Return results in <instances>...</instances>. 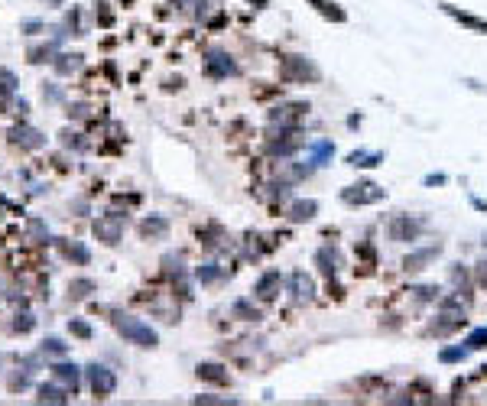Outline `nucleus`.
<instances>
[{
    "instance_id": "obj_16",
    "label": "nucleus",
    "mask_w": 487,
    "mask_h": 406,
    "mask_svg": "<svg viewBox=\"0 0 487 406\" xmlns=\"http://www.w3.org/2000/svg\"><path fill=\"white\" fill-rule=\"evenodd\" d=\"M461 329H468V319H451V315L435 312V319L429 322L426 335H429V338H451V335H458Z\"/></svg>"
},
{
    "instance_id": "obj_5",
    "label": "nucleus",
    "mask_w": 487,
    "mask_h": 406,
    "mask_svg": "<svg viewBox=\"0 0 487 406\" xmlns=\"http://www.w3.org/2000/svg\"><path fill=\"white\" fill-rule=\"evenodd\" d=\"M306 146V137H302L299 127H280V133H273V137H267V156H273V160H290V156H296V153Z\"/></svg>"
},
{
    "instance_id": "obj_31",
    "label": "nucleus",
    "mask_w": 487,
    "mask_h": 406,
    "mask_svg": "<svg viewBox=\"0 0 487 406\" xmlns=\"http://www.w3.org/2000/svg\"><path fill=\"white\" fill-rule=\"evenodd\" d=\"M471 358V348L461 341V345H449V348L439 351V364H465Z\"/></svg>"
},
{
    "instance_id": "obj_50",
    "label": "nucleus",
    "mask_w": 487,
    "mask_h": 406,
    "mask_svg": "<svg viewBox=\"0 0 487 406\" xmlns=\"http://www.w3.org/2000/svg\"><path fill=\"white\" fill-rule=\"evenodd\" d=\"M62 3H66V0H49V7H62Z\"/></svg>"
},
{
    "instance_id": "obj_6",
    "label": "nucleus",
    "mask_w": 487,
    "mask_h": 406,
    "mask_svg": "<svg viewBox=\"0 0 487 406\" xmlns=\"http://www.w3.org/2000/svg\"><path fill=\"white\" fill-rule=\"evenodd\" d=\"M202 72H205L208 78H215V82H225V78L241 75V66H237L234 56L225 52V49H208L205 59H202Z\"/></svg>"
},
{
    "instance_id": "obj_29",
    "label": "nucleus",
    "mask_w": 487,
    "mask_h": 406,
    "mask_svg": "<svg viewBox=\"0 0 487 406\" xmlns=\"http://www.w3.org/2000/svg\"><path fill=\"white\" fill-rule=\"evenodd\" d=\"M225 227L218 225V221H208L205 227H198V244H205L208 250H215L218 244H221V241H225Z\"/></svg>"
},
{
    "instance_id": "obj_24",
    "label": "nucleus",
    "mask_w": 487,
    "mask_h": 406,
    "mask_svg": "<svg viewBox=\"0 0 487 406\" xmlns=\"http://www.w3.org/2000/svg\"><path fill=\"white\" fill-rule=\"evenodd\" d=\"M82 66H84L82 52H59V56L52 59V68H56V75H62V78L82 72Z\"/></svg>"
},
{
    "instance_id": "obj_48",
    "label": "nucleus",
    "mask_w": 487,
    "mask_h": 406,
    "mask_svg": "<svg viewBox=\"0 0 487 406\" xmlns=\"http://www.w3.org/2000/svg\"><path fill=\"white\" fill-rule=\"evenodd\" d=\"M39 29H43V23H39V20H29V23H23V33H29V36H33V33H39Z\"/></svg>"
},
{
    "instance_id": "obj_39",
    "label": "nucleus",
    "mask_w": 487,
    "mask_h": 406,
    "mask_svg": "<svg viewBox=\"0 0 487 406\" xmlns=\"http://www.w3.org/2000/svg\"><path fill=\"white\" fill-rule=\"evenodd\" d=\"M33 325H36V319L23 312V315H17V319L10 322V331H13V335H27V331H33Z\"/></svg>"
},
{
    "instance_id": "obj_21",
    "label": "nucleus",
    "mask_w": 487,
    "mask_h": 406,
    "mask_svg": "<svg viewBox=\"0 0 487 406\" xmlns=\"http://www.w3.org/2000/svg\"><path fill=\"white\" fill-rule=\"evenodd\" d=\"M195 377L205 380V384H215V387H227L231 384V374H227L225 364H215V361H202L195 368Z\"/></svg>"
},
{
    "instance_id": "obj_33",
    "label": "nucleus",
    "mask_w": 487,
    "mask_h": 406,
    "mask_svg": "<svg viewBox=\"0 0 487 406\" xmlns=\"http://www.w3.org/2000/svg\"><path fill=\"white\" fill-rule=\"evenodd\" d=\"M195 283H202V286H208V283H215V280H221V266L215 264V260H205V264H198L195 266Z\"/></svg>"
},
{
    "instance_id": "obj_23",
    "label": "nucleus",
    "mask_w": 487,
    "mask_h": 406,
    "mask_svg": "<svg viewBox=\"0 0 487 406\" xmlns=\"http://www.w3.org/2000/svg\"><path fill=\"white\" fill-rule=\"evenodd\" d=\"M449 283H451V290H455L458 296H471V286H474V273H471V266L451 264L449 266Z\"/></svg>"
},
{
    "instance_id": "obj_7",
    "label": "nucleus",
    "mask_w": 487,
    "mask_h": 406,
    "mask_svg": "<svg viewBox=\"0 0 487 406\" xmlns=\"http://www.w3.org/2000/svg\"><path fill=\"white\" fill-rule=\"evenodd\" d=\"M442 250L445 247L442 244H422V247H410V254L400 260V270H403L406 276H416V273H422V270H429L435 260L442 257Z\"/></svg>"
},
{
    "instance_id": "obj_10",
    "label": "nucleus",
    "mask_w": 487,
    "mask_h": 406,
    "mask_svg": "<svg viewBox=\"0 0 487 406\" xmlns=\"http://www.w3.org/2000/svg\"><path fill=\"white\" fill-rule=\"evenodd\" d=\"M312 104L309 101H286V104H276L267 111V121L270 123H280V127H299L306 117H309Z\"/></svg>"
},
{
    "instance_id": "obj_26",
    "label": "nucleus",
    "mask_w": 487,
    "mask_h": 406,
    "mask_svg": "<svg viewBox=\"0 0 487 406\" xmlns=\"http://www.w3.org/2000/svg\"><path fill=\"white\" fill-rule=\"evenodd\" d=\"M354 254H357V266H361V273L370 276L377 270V247L370 244V241H361V244L354 247ZM354 266V270H357Z\"/></svg>"
},
{
    "instance_id": "obj_51",
    "label": "nucleus",
    "mask_w": 487,
    "mask_h": 406,
    "mask_svg": "<svg viewBox=\"0 0 487 406\" xmlns=\"http://www.w3.org/2000/svg\"><path fill=\"white\" fill-rule=\"evenodd\" d=\"M484 250H487V234H484Z\"/></svg>"
},
{
    "instance_id": "obj_43",
    "label": "nucleus",
    "mask_w": 487,
    "mask_h": 406,
    "mask_svg": "<svg viewBox=\"0 0 487 406\" xmlns=\"http://www.w3.org/2000/svg\"><path fill=\"white\" fill-rule=\"evenodd\" d=\"M59 137H62V143H66L68 150H84V146H88V143H84L78 133H72V130H62Z\"/></svg>"
},
{
    "instance_id": "obj_28",
    "label": "nucleus",
    "mask_w": 487,
    "mask_h": 406,
    "mask_svg": "<svg viewBox=\"0 0 487 406\" xmlns=\"http://www.w3.org/2000/svg\"><path fill=\"white\" fill-rule=\"evenodd\" d=\"M68 397H72V390H66L62 384H39L36 387V400L39 403H68Z\"/></svg>"
},
{
    "instance_id": "obj_19",
    "label": "nucleus",
    "mask_w": 487,
    "mask_h": 406,
    "mask_svg": "<svg viewBox=\"0 0 487 406\" xmlns=\"http://www.w3.org/2000/svg\"><path fill=\"white\" fill-rule=\"evenodd\" d=\"M231 319H237V322H260L263 319L260 299H253V296H237L234 303H231Z\"/></svg>"
},
{
    "instance_id": "obj_8",
    "label": "nucleus",
    "mask_w": 487,
    "mask_h": 406,
    "mask_svg": "<svg viewBox=\"0 0 487 406\" xmlns=\"http://www.w3.org/2000/svg\"><path fill=\"white\" fill-rule=\"evenodd\" d=\"M84 380H88V390H91L98 400L114 397V390H117V374H114L107 364H88V368H84Z\"/></svg>"
},
{
    "instance_id": "obj_32",
    "label": "nucleus",
    "mask_w": 487,
    "mask_h": 406,
    "mask_svg": "<svg viewBox=\"0 0 487 406\" xmlns=\"http://www.w3.org/2000/svg\"><path fill=\"white\" fill-rule=\"evenodd\" d=\"M163 270H166L169 280H182V276H188L186 257H182V254H166V257H163Z\"/></svg>"
},
{
    "instance_id": "obj_11",
    "label": "nucleus",
    "mask_w": 487,
    "mask_h": 406,
    "mask_svg": "<svg viewBox=\"0 0 487 406\" xmlns=\"http://www.w3.org/2000/svg\"><path fill=\"white\" fill-rule=\"evenodd\" d=\"M439 10H442V13H445L449 20H455V23H458L465 33H474V36H487V20L478 17V13L455 7V3H449V0H439Z\"/></svg>"
},
{
    "instance_id": "obj_34",
    "label": "nucleus",
    "mask_w": 487,
    "mask_h": 406,
    "mask_svg": "<svg viewBox=\"0 0 487 406\" xmlns=\"http://www.w3.org/2000/svg\"><path fill=\"white\" fill-rule=\"evenodd\" d=\"M410 293H412V303L416 306H429V303H439L442 290L439 286H432V283H426V286H412Z\"/></svg>"
},
{
    "instance_id": "obj_14",
    "label": "nucleus",
    "mask_w": 487,
    "mask_h": 406,
    "mask_svg": "<svg viewBox=\"0 0 487 406\" xmlns=\"http://www.w3.org/2000/svg\"><path fill=\"white\" fill-rule=\"evenodd\" d=\"M319 199H292L290 205L283 208V215H286V221L290 225H309V221H315L319 218Z\"/></svg>"
},
{
    "instance_id": "obj_47",
    "label": "nucleus",
    "mask_w": 487,
    "mask_h": 406,
    "mask_svg": "<svg viewBox=\"0 0 487 406\" xmlns=\"http://www.w3.org/2000/svg\"><path fill=\"white\" fill-rule=\"evenodd\" d=\"M43 98H46V101H62V88L49 82V88L43 85Z\"/></svg>"
},
{
    "instance_id": "obj_42",
    "label": "nucleus",
    "mask_w": 487,
    "mask_h": 406,
    "mask_svg": "<svg viewBox=\"0 0 487 406\" xmlns=\"http://www.w3.org/2000/svg\"><path fill=\"white\" fill-rule=\"evenodd\" d=\"M29 387V370L23 374H10L7 377V390H27Z\"/></svg>"
},
{
    "instance_id": "obj_44",
    "label": "nucleus",
    "mask_w": 487,
    "mask_h": 406,
    "mask_svg": "<svg viewBox=\"0 0 487 406\" xmlns=\"http://www.w3.org/2000/svg\"><path fill=\"white\" fill-rule=\"evenodd\" d=\"M387 160V153L384 150H377V153H367L364 160H361V166L357 170H374V166H380V163Z\"/></svg>"
},
{
    "instance_id": "obj_41",
    "label": "nucleus",
    "mask_w": 487,
    "mask_h": 406,
    "mask_svg": "<svg viewBox=\"0 0 487 406\" xmlns=\"http://www.w3.org/2000/svg\"><path fill=\"white\" fill-rule=\"evenodd\" d=\"M471 273H474V283H478L481 290H487V257H481L478 264L471 266Z\"/></svg>"
},
{
    "instance_id": "obj_45",
    "label": "nucleus",
    "mask_w": 487,
    "mask_h": 406,
    "mask_svg": "<svg viewBox=\"0 0 487 406\" xmlns=\"http://www.w3.org/2000/svg\"><path fill=\"white\" fill-rule=\"evenodd\" d=\"M192 403H237V397H215V393H198Z\"/></svg>"
},
{
    "instance_id": "obj_30",
    "label": "nucleus",
    "mask_w": 487,
    "mask_h": 406,
    "mask_svg": "<svg viewBox=\"0 0 487 406\" xmlns=\"http://www.w3.org/2000/svg\"><path fill=\"white\" fill-rule=\"evenodd\" d=\"M56 49H59V39H52V43H39V46L27 49V59L33 62V66H43V62H52V59H56Z\"/></svg>"
},
{
    "instance_id": "obj_37",
    "label": "nucleus",
    "mask_w": 487,
    "mask_h": 406,
    "mask_svg": "<svg viewBox=\"0 0 487 406\" xmlns=\"http://www.w3.org/2000/svg\"><path fill=\"white\" fill-rule=\"evenodd\" d=\"M465 345H468L471 351L487 348V325H478V329H471V331H468V338H465Z\"/></svg>"
},
{
    "instance_id": "obj_12",
    "label": "nucleus",
    "mask_w": 487,
    "mask_h": 406,
    "mask_svg": "<svg viewBox=\"0 0 487 406\" xmlns=\"http://www.w3.org/2000/svg\"><path fill=\"white\" fill-rule=\"evenodd\" d=\"M283 286H286V276L280 273V270H263L260 276H257V283H253V299H260L263 306H270L280 299Z\"/></svg>"
},
{
    "instance_id": "obj_49",
    "label": "nucleus",
    "mask_w": 487,
    "mask_h": 406,
    "mask_svg": "<svg viewBox=\"0 0 487 406\" xmlns=\"http://www.w3.org/2000/svg\"><path fill=\"white\" fill-rule=\"evenodd\" d=\"M471 205L478 208V211H487V202H481V199H478V195H471Z\"/></svg>"
},
{
    "instance_id": "obj_35",
    "label": "nucleus",
    "mask_w": 487,
    "mask_h": 406,
    "mask_svg": "<svg viewBox=\"0 0 487 406\" xmlns=\"http://www.w3.org/2000/svg\"><path fill=\"white\" fill-rule=\"evenodd\" d=\"M43 354H46V358H66L68 354V345L62 338H56V335H49V338H43Z\"/></svg>"
},
{
    "instance_id": "obj_17",
    "label": "nucleus",
    "mask_w": 487,
    "mask_h": 406,
    "mask_svg": "<svg viewBox=\"0 0 487 406\" xmlns=\"http://www.w3.org/2000/svg\"><path fill=\"white\" fill-rule=\"evenodd\" d=\"M10 143H17L20 150H43L46 146V133L29 127V123H20V127L10 130Z\"/></svg>"
},
{
    "instance_id": "obj_13",
    "label": "nucleus",
    "mask_w": 487,
    "mask_h": 406,
    "mask_svg": "<svg viewBox=\"0 0 487 406\" xmlns=\"http://www.w3.org/2000/svg\"><path fill=\"white\" fill-rule=\"evenodd\" d=\"M315 280H312L306 270H292L290 273V296H292V303L296 306H309L315 303Z\"/></svg>"
},
{
    "instance_id": "obj_46",
    "label": "nucleus",
    "mask_w": 487,
    "mask_h": 406,
    "mask_svg": "<svg viewBox=\"0 0 487 406\" xmlns=\"http://www.w3.org/2000/svg\"><path fill=\"white\" fill-rule=\"evenodd\" d=\"M445 182H449V176H445V172H429V176H426V179H422V186H445Z\"/></svg>"
},
{
    "instance_id": "obj_36",
    "label": "nucleus",
    "mask_w": 487,
    "mask_h": 406,
    "mask_svg": "<svg viewBox=\"0 0 487 406\" xmlns=\"http://www.w3.org/2000/svg\"><path fill=\"white\" fill-rule=\"evenodd\" d=\"M20 88V78L17 72H10V68H0V98H10L13 91Z\"/></svg>"
},
{
    "instance_id": "obj_1",
    "label": "nucleus",
    "mask_w": 487,
    "mask_h": 406,
    "mask_svg": "<svg viewBox=\"0 0 487 406\" xmlns=\"http://www.w3.org/2000/svg\"><path fill=\"white\" fill-rule=\"evenodd\" d=\"M276 72H280V82H286V85H319L325 78L322 68L315 66V59L302 56V52H283Z\"/></svg>"
},
{
    "instance_id": "obj_3",
    "label": "nucleus",
    "mask_w": 487,
    "mask_h": 406,
    "mask_svg": "<svg viewBox=\"0 0 487 406\" xmlns=\"http://www.w3.org/2000/svg\"><path fill=\"white\" fill-rule=\"evenodd\" d=\"M426 227L429 221L422 215H410V211H396L390 221H387V237L394 241V244H416L422 234H426Z\"/></svg>"
},
{
    "instance_id": "obj_4",
    "label": "nucleus",
    "mask_w": 487,
    "mask_h": 406,
    "mask_svg": "<svg viewBox=\"0 0 487 406\" xmlns=\"http://www.w3.org/2000/svg\"><path fill=\"white\" fill-rule=\"evenodd\" d=\"M338 199L345 202L347 208H367V205H377V202L387 199V189L384 186H377L374 179H357L351 186L338 192Z\"/></svg>"
},
{
    "instance_id": "obj_15",
    "label": "nucleus",
    "mask_w": 487,
    "mask_h": 406,
    "mask_svg": "<svg viewBox=\"0 0 487 406\" xmlns=\"http://www.w3.org/2000/svg\"><path fill=\"white\" fill-rule=\"evenodd\" d=\"M315 266H319V276H325L328 283H338L341 254H338L335 247H319V250H315Z\"/></svg>"
},
{
    "instance_id": "obj_25",
    "label": "nucleus",
    "mask_w": 487,
    "mask_h": 406,
    "mask_svg": "<svg viewBox=\"0 0 487 406\" xmlns=\"http://www.w3.org/2000/svg\"><path fill=\"white\" fill-rule=\"evenodd\" d=\"M59 250H62L66 260H72V264H78V266L91 264V250L84 244H78V241H66V237H62V241H59Z\"/></svg>"
},
{
    "instance_id": "obj_22",
    "label": "nucleus",
    "mask_w": 487,
    "mask_h": 406,
    "mask_svg": "<svg viewBox=\"0 0 487 406\" xmlns=\"http://www.w3.org/2000/svg\"><path fill=\"white\" fill-rule=\"evenodd\" d=\"M306 3H309V7L315 10L319 17H325L328 23H338V27H341V23H347V10L341 7L338 0H306Z\"/></svg>"
},
{
    "instance_id": "obj_18",
    "label": "nucleus",
    "mask_w": 487,
    "mask_h": 406,
    "mask_svg": "<svg viewBox=\"0 0 487 406\" xmlns=\"http://www.w3.org/2000/svg\"><path fill=\"white\" fill-rule=\"evenodd\" d=\"M52 380L62 384L66 390H72V393H78V387H82V368L68 364V361H56L52 364Z\"/></svg>"
},
{
    "instance_id": "obj_9",
    "label": "nucleus",
    "mask_w": 487,
    "mask_h": 406,
    "mask_svg": "<svg viewBox=\"0 0 487 406\" xmlns=\"http://www.w3.org/2000/svg\"><path fill=\"white\" fill-rule=\"evenodd\" d=\"M123 227H127V211L123 215L121 211H107V215H101L94 221V237L107 247H117L123 237Z\"/></svg>"
},
{
    "instance_id": "obj_40",
    "label": "nucleus",
    "mask_w": 487,
    "mask_h": 406,
    "mask_svg": "<svg viewBox=\"0 0 487 406\" xmlns=\"http://www.w3.org/2000/svg\"><path fill=\"white\" fill-rule=\"evenodd\" d=\"M91 290H94L91 280H72V283H68V296H72V299H84Z\"/></svg>"
},
{
    "instance_id": "obj_38",
    "label": "nucleus",
    "mask_w": 487,
    "mask_h": 406,
    "mask_svg": "<svg viewBox=\"0 0 487 406\" xmlns=\"http://www.w3.org/2000/svg\"><path fill=\"white\" fill-rule=\"evenodd\" d=\"M68 331H72L75 338H82V341H88V338L94 335V329H91V325H88L84 319H68Z\"/></svg>"
},
{
    "instance_id": "obj_27",
    "label": "nucleus",
    "mask_w": 487,
    "mask_h": 406,
    "mask_svg": "<svg viewBox=\"0 0 487 406\" xmlns=\"http://www.w3.org/2000/svg\"><path fill=\"white\" fill-rule=\"evenodd\" d=\"M306 150H309V163H315V166H328V160L335 156V143L331 140H312L306 143Z\"/></svg>"
},
{
    "instance_id": "obj_20",
    "label": "nucleus",
    "mask_w": 487,
    "mask_h": 406,
    "mask_svg": "<svg viewBox=\"0 0 487 406\" xmlns=\"http://www.w3.org/2000/svg\"><path fill=\"white\" fill-rule=\"evenodd\" d=\"M137 231H140L143 241H166V237H169V218L147 215L140 225H137Z\"/></svg>"
},
{
    "instance_id": "obj_2",
    "label": "nucleus",
    "mask_w": 487,
    "mask_h": 406,
    "mask_svg": "<svg viewBox=\"0 0 487 406\" xmlns=\"http://www.w3.org/2000/svg\"><path fill=\"white\" fill-rule=\"evenodd\" d=\"M111 325H114V331H117L123 341H130V345H137V348H156V345H160V335H156V329H150V325H147L143 319H137V315L114 312Z\"/></svg>"
}]
</instances>
